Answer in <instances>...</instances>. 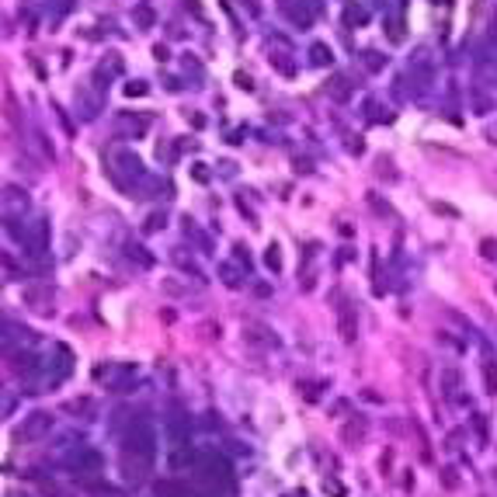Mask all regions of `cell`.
Segmentation results:
<instances>
[{
	"instance_id": "obj_12",
	"label": "cell",
	"mask_w": 497,
	"mask_h": 497,
	"mask_svg": "<svg viewBox=\"0 0 497 497\" xmlns=\"http://www.w3.org/2000/svg\"><path fill=\"white\" fill-rule=\"evenodd\" d=\"M150 129V118L143 115H118L115 118V136H143Z\"/></svg>"
},
{
	"instance_id": "obj_15",
	"label": "cell",
	"mask_w": 497,
	"mask_h": 497,
	"mask_svg": "<svg viewBox=\"0 0 497 497\" xmlns=\"http://www.w3.org/2000/svg\"><path fill=\"white\" fill-rule=\"evenodd\" d=\"M153 491H157V497H202L199 491L188 487L185 480H160Z\"/></svg>"
},
{
	"instance_id": "obj_7",
	"label": "cell",
	"mask_w": 497,
	"mask_h": 497,
	"mask_svg": "<svg viewBox=\"0 0 497 497\" xmlns=\"http://www.w3.org/2000/svg\"><path fill=\"white\" fill-rule=\"evenodd\" d=\"M337 330H341V341H344V344H351V341L358 337V316H355V306H351L348 299L337 302Z\"/></svg>"
},
{
	"instance_id": "obj_19",
	"label": "cell",
	"mask_w": 497,
	"mask_h": 497,
	"mask_svg": "<svg viewBox=\"0 0 497 497\" xmlns=\"http://www.w3.org/2000/svg\"><path fill=\"white\" fill-rule=\"evenodd\" d=\"M365 21H369L365 4H355V0H351V4H344V24H348V28H362Z\"/></svg>"
},
{
	"instance_id": "obj_29",
	"label": "cell",
	"mask_w": 497,
	"mask_h": 497,
	"mask_svg": "<svg viewBox=\"0 0 497 497\" xmlns=\"http://www.w3.org/2000/svg\"><path fill=\"white\" fill-rule=\"evenodd\" d=\"M265 265H268L272 272H282V247H279V244H272V247L265 251Z\"/></svg>"
},
{
	"instance_id": "obj_36",
	"label": "cell",
	"mask_w": 497,
	"mask_h": 497,
	"mask_svg": "<svg viewBox=\"0 0 497 497\" xmlns=\"http://www.w3.org/2000/svg\"><path fill=\"white\" fill-rule=\"evenodd\" d=\"M480 254H484L487 261H497V240H484V244H480Z\"/></svg>"
},
{
	"instance_id": "obj_32",
	"label": "cell",
	"mask_w": 497,
	"mask_h": 497,
	"mask_svg": "<svg viewBox=\"0 0 497 497\" xmlns=\"http://www.w3.org/2000/svg\"><path fill=\"white\" fill-rule=\"evenodd\" d=\"M484 376H487V390L497 393V362H487V365H484Z\"/></svg>"
},
{
	"instance_id": "obj_26",
	"label": "cell",
	"mask_w": 497,
	"mask_h": 497,
	"mask_svg": "<svg viewBox=\"0 0 497 497\" xmlns=\"http://www.w3.org/2000/svg\"><path fill=\"white\" fill-rule=\"evenodd\" d=\"M132 21H136L139 28H153V24H157V14H153L146 4H139V7H132Z\"/></svg>"
},
{
	"instance_id": "obj_3",
	"label": "cell",
	"mask_w": 497,
	"mask_h": 497,
	"mask_svg": "<svg viewBox=\"0 0 497 497\" xmlns=\"http://www.w3.org/2000/svg\"><path fill=\"white\" fill-rule=\"evenodd\" d=\"M122 452L153 463V456H157V431H153L146 421H136V424L125 431V449H122Z\"/></svg>"
},
{
	"instance_id": "obj_8",
	"label": "cell",
	"mask_w": 497,
	"mask_h": 497,
	"mask_svg": "<svg viewBox=\"0 0 497 497\" xmlns=\"http://www.w3.org/2000/svg\"><path fill=\"white\" fill-rule=\"evenodd\" d=\"M24 247H28V254H46V247H49V223L46 219H31L28 223Z\"/></svg>"
},
{
	"instance_id": "obj_45",
	"label": "cell",
	"mask_w": 497,
	"mask_h": 497,
	"mask_svg": "<svg viewBox=\"0 0 497 497\" xmlns=\"http://www.w3.org/2000/svg\"><path fill=\"white\" fill-rule=\"evenodd\" d=\"M491 38H494V46H497V10H494V18H491Z\"/></svg>"
},
{
	"instance_id": "obj_40",
	"label": "cell",
	"mask_w": 497,
	"mask_h": 497,
	"mask_svg": "<svg viewBox=\"0 0 497 497\" xmlns=\"http://www.w3.org/2000/svg\"><path fill=\"white\" fill-rule=\"evenodd\" d=\"M323 491H330V494L344 497V487H341V484H337V480H323Z\"/></svg>"
},
{
	"instance_id": "obj_10",
	"label": "cell",
	"mask_w": 497,
	"mask_h": 497,
	"mask_svg": "<svg viewBox=\"0 0 497 497\" xmlns=\"http://www.w3.org/2000/svg\"><path fill=\"white\" fill-rule=\"evenodd\" d=\"M150 470H153V463H150V459H139V456H129V452H122V473H125V480H132V484H143V480L150 477Z\"/></svg>"
},
{
	"instance_id": "obj_18",
	"label": "cell",
	"mask_w": 497,
	"mask_h": 497,
	"mask_svg": "<svg viewBox=\"0 0 497 497\" xmlns=\"http://www.w3.org/2000/svg\"><path fill=\"white\" fill-rule=\"evenodd\" d=\"M351 88H355V80H348L344 74H334V77L327 80V94L334 101H348L351 98Z\"/></svg>"
},
{
	"instance_id": "obj_28",
	"label": "cell",
	"mask_w": 497,
	"mask_h": 497,
	"mask_svg": "<svg viewBox=\"0 0 497 497\" xmlns=\"http://www.w3.org/2000/svg\"><path fill=\"white\" fill-rule=\"evenodd\" d=\"M341 435H344V442H348V445H358V442L365 438V424H362V421H358V424H344V431H341Z\"/></svg>"
},
{
	"instance_id": "obj_20",
	"label": "cell",
	"mask_w": 497,
	"mask_h": 497,
	"mask_svg": "<svg viewBox=\"0 0 497 497\" xmlns=\"http://www.w3.org/2000/svg\"><path fill=\"white\" fill-rule=\"evenodd\" d=\"M309 63H313V66H330V63H334L330 46H327V42H313V46H309Z\"/></svg>"
},
{
	"instance_id": "obj_31",
	"label": "cell",
	"mask_w": 497,
	"mask_h": 497,
	"mask_svg": "<svg viewBox=\"0 0 497 497\" xmlns=\"http://www.w3.org/2000/svg\"><path fill=\"white\" fill-rule=\"evenodd\" d=\"M164 226H167V216H164V212H153V216L143 223V230H146V233H157V230H164Z\"/></svg>"
},
{
	"instance_id": "obj_39",
	"label": "cell",
	"mask_w": 497,
	"mask_h": 497,
	"mask_svg": "<svg viewBox=\"0 0 497 497\" xmlns=\"http://www.w3.org/2000/svg\"><path fill=\"white\" fill-rule=\"evenodd\" d=\"M219 174H223V178H233V174H237L233 160H219Z\"/></svg>"
},
{
	"instance_id": "obj_30",
	"label": "cell",
	"mask_w": 497,
	"mask_h": 497,
	"mask_svg": "<svg viewBox=\"0 0 497 497\" xmlns=\"http://www.w3.org/2000/svg\"><path fill=\"white\" fill-rule=\"evenodd\" d=\"M219 275H223V282H226L230 289H237V286H240V275H237V268H233L230 261H223V265H219Z\"/></svg>"
},
{
	"instance_id": "obj_41",
	"label": "cell",
	"mask_w": 497,
	"mask_h": 497,
	"mask_svg": "<svg viewBox=\"0 0 497 497\" xmlns=\"http://www.w3.org/2000/svg\"><path fill=\"white\" fill-rule=\"evenodd\" d=\"M4 272H7V279H18V268H14L10 254H4Z\"/></svg>"
},
{
	"instance_id": "obj_46",
	"label": "cell",
	"mask_w": 497,
	"mask_h": 497,
	"mask_svg": "<svg viewBox=\"0 0 497 497\" xmlns=\"http://www.w3.org/2000/svg\"><path fill=\"white\" fill-rule=\"evenodd\" d=\"M491 185H494V192H497V174H491Z\"/></svg>"
},
{
	"instance_id": "obj_2",
	"label": "cell",
	"mask_w": 497,
	"mask_h": 497,
	"mask_svg": "<svg viewBox=\"0 0 497 497\" xmlns=\"http://www.w3.org/2000/svg\"><path fill=\"white\" fill-rule=\"evenodd\" d=\"M108 174L115 178L118 188H129V195L150 178L146 167H143V160H139L132 150H115V153H111V164H108Z\"/></svg>"
},
{
	"instance_id": "obj_44",
	"label": "cell",
	"mask_w": 497,
	"mask_h": 497,
	"mask_svg": "<svg viewBox=\"0 0 497 497\" xmlns=\"http://www.w3.org/2000/svg\"><path fill=\"white\" fill-rule=\"evenodd\" d=\"M192 174H195V178H199V181H209V171H205V167H195V171H192Z\"/></svg>"
},
{
	"instance_id": "obj_25",
	"label": "cell",
	"mask_w": 497,
	"mask_h": 497,
	"mask_svg": "<svg viewBox=\"0 0 497 497\" xmlns=\"http://www.w3.org/2000/svg\"><path fill=\"white\" fill-rule=\"evenodd\" d=\"M477 77H480L484 84L497 88V63L491 66V59H487V56H480V63H477Z\"/></svg>"
},
{
	"instance_id": "obj_34",
	"label": "cell",
	"mask_w": 497,
	"mask_h": 497,
	"mask_svg": "<svg viewBox=\"0 0 497 497\" xmlns=\"http://www.w3.org/2000/svg\"><path fill=\"white\" fill-rule=\"evenodd\" d=\"M146 91H150V88H146V84H143V80H136V84H132V80H129V84H125V94H129V98H143V94H146Z\"/></svg>"
},
{
	"instance_id": "obj_4",
	"label": "cell",
	"mask_w": 497,
	"mask_h": 497,
	"mask_svg": "<svg viewBox=\"0 0 497 497\" xmlns=\"http://www.w3.org/2000/svg\"><path fill=\"white\" fill-rule=\"evenodd\" d=\"M49 431H52V414H49V410H31V414H24V421L18 424L14 442L31 445V442H42Z\"/></svg>"
},
{
	"instance_id": "obj_21",
	"label": "cell",
	"mask_w": 497,
	"mask_h": 497,
	"mask_svg": "<svg viewBox=\"0 0 497 497\" xmlns=\"http://www.w3.org/2000/svg\"><path fill=\"white\" fill-rule=\"evenodd\" d=\"M167 431H171L174 445H188V421H185L181 414H174V417L167 421Z\"/></svg>"
},
{
	"instance_id": "obj_13",
	"label": "cell",
	"mask_w": 497,
	"mask_h": 497,
	"mask_svg": "<svg viewBox=\"0 0 497 497\" xmlns=\"http://www.w3.org/2000/svg\"><path fill=\"white\" fill-rule=\"evenodd\" d=\"M52 362V376H49V383H59V379H66L70 372H74V355H70V348L66 344H56V358H49Z\"/></svg>"
},
{
	"instance_id": "obj_37",
	"label": "cell",
	"mask_w": 497,
	"mask_h": 497,
	"mask_svg": "<svg viewBox=\"0 0 497 497\" xmlns=\"http://www.w3.org/2000/svg\"><path fill=\"white\" fill-rule=\"evenodd\" d=\"M233 258H237L244 268H251V254H247V247H244V244H237V247H233Z\"/></svg>"
},
{
	"instance_id": "obj_16",
	"label": "cell",
	"mask_w": 497,
	"mask_h": 497,
	"mask_svg": "<svg viewBox=\"0 0 497 497\" xmlns=\"http://www.w3.org/2000/svg\"><path fill=\"white\" fill-rule=\"evenodd\" d=\"M244 337H247L251 344H258V348H275V344H279V337H275L268 327H261V323H247V327H244Z\"/></svg>"
},
{
	"instance_id": "obj_35",
	"label": "cell",
	"mask_w": 497,
	"mask_h": 497,
	"mask_svg": "<svg viewBox=\"0 0 497 497\" xmlns=\"http://www.w3.org/2000/svg\"><path fill=\"white\" fill-rule=\"evenodd\" d=\"M442 379H445V393H456V386H459V372H456V369H445V376H442Z\"/></svg>"
},
{
	"instance_id": "obj_17",
	"label": "cell",
	"mask_w": 497,
	"mask_h": 497,
	"mask_svg": "<svg viewBox=\"0 0 497 497\" xmlns=\"http://www.w3.org/2000/svg\"><path fill=\"white\" fill-rule=\"evenodd\" d=\"M24 209H28V195H24V188L7 185V188H4V212H7V216H14V212H24Z\"/></svg>"
},
{
	"instance_id": "obj_33",
	"label": "cell",
	"mask_w": 497,
	"mask_h": 497,
	"mask_svg": "<svg viewBox=\"0 0 497 497\" xmlns=\"http://www.w3.org/2000/svg\"><path fill=\"white\" fill-rule=\"evenodd\" d=\"M369 205H372V209H376V212H379V216H390V219H393V209H390V205H386V202L379 199V195H369Z\"/></svg>"
},
{
	"instance_id": "obj_38",
	"label": "cell",
	"mask_w": 497,
	"mask_h": 497,
	"mask_svg": "<svg viewBox=\"0 0 497 497\" xmlns=\"http://www.w3.org/2000/svg\"><path fill=\"white\" fill-rule=\"evenodd\" d=\"M473 428H477V435H480V442H487V421H484L480 414H473Z\"/></svg>"
},
{
	"instance_id": "obj_42",
	"label": "cell",
	"mask_w": 497,
	"mask_h": 497,
	"mask_svg": "<svg viewBox=\"0 0 497 497\" xmlns=\"http://www.w3.org/2000/svg\"><path fill=\"white\" fill-rule=\"evenodd\" d=\"M237 88H244V91H251V88H254V80H251L247 74H237Z\"/></svg>"
},
{
	"instance_id": "obj_9",
	"label": "cell",
	"mask_w": 497,
	"mask_h": 497,
	"mask_svg": "<svg viewBox=\"0 0 497 497\" xmlns=\"http://www.w3.org/2000/svg\"><path fill=\"white\" fill-rule=\"evenodd\" d=\"M279 10L296 24V28H309L313 24V7L306 0H279Z\"/></svg>"
},
{
	"instance_id": "obj_22",
	"label": "cell",
	"mask_w": 497,
	"mask_h": 497,
	"mask_svg": "<svg viewBox=\"0 0 497 497\" xmlns=\"http://www.w3.org/2000/svg\"><path fill=\"white\" fill-rule=\"evenodd\" d=\"M195 463H199V452H192L188 445H178V452L171 456V466H174V470H181V466H192V470H195Z\"/></svg>"
},
{
	"instance_id": "obj_43",
	"label": "cell",
	"mask_w": 497,
	"mask_h": 497,
	"mask_svg": "<svg viewBox=\"0 0 497 497\" xmlns=\"http://www.w3.org/2000/svg\"><path fill=\"white\" fill-rule=\"evenodd\" d=\"M487 143H494V146H497V122H494V125H487Z\"/></svg>"
},
{
	"instance_id": "obj_27",
	"label": "cell",
	"mask_w": 497,
	"mask_h": 497,
	"mask_svg": "<svg viewBox=\"0 0 497 497\" xmlns=\"http://www.w3.org/2000/svg\"><path fill=\"white\" fill-rule=\"evenodd\" d=\"M77 101H80V115H84V118H94V115H98L101 98H91L88 91H77Z\"/></svg>"
},
{
	"instance_id": "obj_24",
	"label": "cell",
	"mask_w": 497,
	"mask_h": 497,
	"mask_svg": "<svg viewBox=\"0 0 497 497\" xmlns=\"http://www.w3.org/2000/svg\"><path fill=\"white\" fill-rule=\"evenodd\" d=\"M125 258H129V261H136L139 268H153V254H146L139 244H125Z\"/></svg>"
},
{
	"instance_id": "obj_6",
	"label": "cell",
	"mask_w": 497,
	"mask_h": 497,
	"mask_svg": "<svg viewBox=\"0 0 497 497\" xmlns=\"http://www.w3.org/2000/svg\"><path fill=\"white\" fill-rule=\"evenodd\" d=\"M24 306L31 309V313H38V316H49L52 313V289L46 286V282H31V286H24Z\"/></svg>"
},
{
	"instance_id": "obj_14",
	"label": "cell",
	"mask_w": 497,
	"mask_h": 497,
	"mask_svg": "<svg viewBox=\"0 0 497 497\" xmlns=\"http://www.w3.org/2000/svg\"><path fill=\"white\" fill-rule=\"evenodd\" d=\"M10 369L21 372V376H31V372L42 369V358L31 355V351H10Z\"/></svg>"
},
{
	"instance_id": "obj_23",
	"label": "cell",
	"mask_w": 497,
	"mask_h": 497,
	"mask_svg": "<svg viewBox=\"0 0 497 497\" xmlns=\"http://www.w3.org/2000/svg\"><path fill=\"white\" fill-rule=\"evenodd\" d=\"M362 63L369 74H379L386 66V52H376V49H362Z\"/></svg>"
},
{
	"instance_id": "obj_1",
	"label": "cell",
	"mask_w": 497,
	"mask_h": 497,
	"mask_svg": "<svg viewBox=\"0 0 497 497\" xmlns=\"http://www.w3.org/2000/svg\"><path fill=\"white\" fill-rule=\"evenodd\" d=\"M195 480L202 484V491L212 497H233V491H237V473H233L230 459L219 456V452H199Z\"/></svg>"
},
{
	"instance_id": "obj_5",
	"label": "cell",
	"mask_w": 497,
	"mask_h": 497,
	"mask_svg": "<svg viewBox=\"0 0 497 497\" xmlns=\"http://www.w3.org/2000/svg\"><path fill=\"white\" fill-rule=\"evenodd\" d=\"M66 466L80 477H94V473H104V456L91 445H77L70 456H66Z\"/></svg>"
},
{
	"instance_id": "obj_11",
	"label": "cell",
	"mask_w": 497,
	"mask_h": 497,
	"mask_svg": "<svg viewBox=\"0 0 497 497\" xmlns=\"http://www.w3.org/2000/svg\"><path fill=\"white\" fill-rule=\"evenodd\" d=\"M268 59H272V70H279L282 77H296V56L286 46H272Z\"/></svg>"
}]
</instances>
